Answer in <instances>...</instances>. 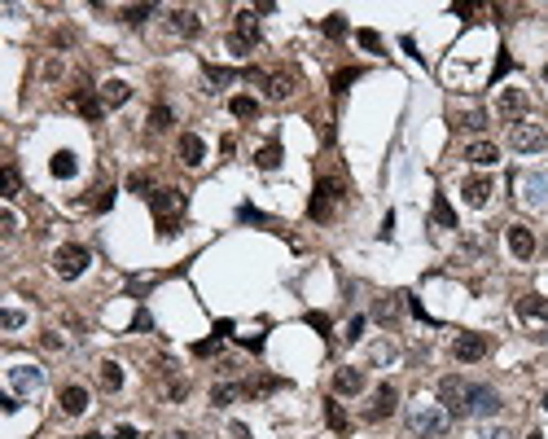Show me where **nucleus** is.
<instances>
[{
  "mask_svg": "<svg viewBox=\"0 0 548 439\" xmlns=\"http://www.w3.org/2000/svg\"><path fill=\"white\" fill-rule=\"evenodd\" d=\"M447 413H443V405H412V413H408V426H412V435H421V439H439L447 431Z\"/></svg>",
  "mask_w": 548,
  "mask_h": 439,
  "instance_id": "obj_1",
  "label": "nucleus"
},
{
  "mask_svg": "<svg viewBox=\"0 0 548 439\" xmlns=\"http://www.w3.org/2000/svg\"><path fill=\"white\" fill-rule=\"evenodd\" d=\"M439 405H443V413L447 418H465L470 413V382L465 378H443V382H439Z\"/></svg>",
  "mask_w": 548,
  "mask_h": 439,
  "instance_id": "obj_2",
  "label": "nucleus"
},
{
  "mask_svg": "<svg viewBox=\"0 0 548 439\" xmlns=\"http://www.w3.org/2000/svg\"><path fill=\"white\" fill-rule=\"evenodd\" d=\"M88 246H79V242H66V246H57V255H53V268H57V277H66V281H75L83 277V268H88Z\"/></svg>",
  "mask_w": 548,
  "mask_h": 439,
  "instance_id": "obj_3",
  "label": "nucleus"
},
{
  "mask_svg": "<svg viewBox=\"0 0 548 439\" xmlns=\"http://www.w3.org/2000/svg\"><path fill=\"white\" fill-rule=\"evenodd\" d=\"M509 145L522 150V154H540V150H548V132L540 123H527V119H522V123L509 127Z\"/></svg>",
  "mask_w": 548,
  "mask_h": 439,
  "instance_id": "obj_4",
  "label": "nucleus"
},
{
  "mask_svg": "<svg viewBox=\"0 0 548 439\" xmlns=\"http://www.w3.org/2000/svg\"><path fill=\"white\" fill-rule=\"evenodd\" d=\"M487 351H492V338H487V334H456V343H452V356L465 360V365L483 360Z\"/></svg>",
  "mask_w": 548,
  "mask_h": 439,
  "instance_id": "obj_5",
  "label": "nucleus"
},
{
  "mask_svg": "<svg viewBox=\"0 0 548 439\" xmlns=\"http://www.w3.org/2000/svg\"><path fill=\"white\" fill-rule=\"evenodd\" d=\"M185 207V194L180 189H154L149 194V211L158 216V224H167V220H176V211Z\"/></svg>",
  "mask_w": 548,
  "mask_h": 439,
  "instance_id": "obj_6",
  "label": "nucleus"
},
{
  "mask_svg": "<svg viewBox=\"0 0 548 439\" xmlns=\"http://www.w3.org/2000/svg\"><path fill=\"white\" fill-rule=\"evenodd\" d=\"M9 387H14L18 396H35V391L44 387V369L40 365H14V369H9Z\"/></svg>",
  "mask_w": 548,
  "mask_h": 439,
  "instance_id": "obj_7",
  "label": "nucleus"
},
{
  "mask_svg": "<svg viewBox=\"0 0 548 439\" xmlns=\"http://www.w3.org/2000/svg\"><path fill=\"white\" fill-rule=\"evenodd\" d=\"M496 114L505 123H522V114H527V88H505L496 101Z\"/></svg>",
  "mask_w": 548,
  "mask_h": 439,
  "instance_id": "obj_8",
  "label": "nucleus"
},
{
  "mask_svg": "<svg viewBox=\"0 0 548 439\" xmlns=\"http://www.w3.org/2000/svg\"><path fill=\"white\" fill-rule=\"evenodd\" d=\"M395 405H399V391L390 387V382H382V387L373 391V405L364 409V418H368V422H386L390 413H395Z\"/></svg>",
  "mask_w": 548,
  "mask_h": 439,
  "instance_id": "obj_9",
  "label": "nucleus"
},
{
  "mask_svg": "<svg viewBox=\"0 0 548 439\" xmlns=\"http://www.w3.org/2000/svg\"><path fill=\"white\" fill-rule=\"evenodd\" d=\"M522 203L535 207V211H544V207H548V172H531V176H522Z\"/></svg>",
  "mask_w": 548,
  "mask_h": 439,
  "instance_id": "obj_10",
  "label": "nucleus"
},
{
  "mask_svg": "<svg viewBox=\"0 0 548 439\" xmlns=\"http://www.w3.org/2000/svg\"><path fill=\"white\" fill-rule=\"evenodd\" d=\"M470 413L474 418H492V413H500V396L483 382H470Z\"/></svg>",
  "mask_w": 548,
  "mask_h": 439,
  "instance_id": "obj_11",
  "label": "nucleus"
},
{
  "mask_svg": "<svg viewBox=\"0 0 548 439\" xmlns=\"http://www.w3.org/2000/svg\"><path fill=\"white\" fill-rule=\"evenodd\" d=\"M70 101H75V110H79L83 119H92V123H97V119L105 114L101 92H92V88H75V92H70Z\"/></svg>",
  "mask_w": 548,
  "mask_h": 439,
  "instance_id": "obj_12",
  "label": "nucleus"
},
{
  "mask_svg": "<svg viewBox=\"0 0 548 439\" xmlns=\"http://www.w3.org/2000/svg\"><path fill=\"white\" fill-rule=\"evenodd\" d=\"M176 150H180V163H185V167H202V163H207V141H202L198 132H185Z\"/></svg>",
  "mask_w": 548,
  "mask_h": 439,
  "instance_id": "obj_13",
  "label": "nucleus"
},
{
  "mask_svg": "<svg viewBox=\"0 0 548 439\" xmlns=\"http://www.w3.org/2000/svg\"><path fill=\"white\" fill-rule=\"evenodd\" d=\"M364 369H355V365H347V369H338L333 374V391H338V396H360L364 391Z\"/></svg>",
  "mask_w": 548,
  "mask_h": 439,
  "instance_id": "obj_14",
  "label": "nucleus"
},
{
  "mask_svg": "<svg viewBox=\"0 0 548 439\" xmlns=\"http://www.w3.org/2000/svg\"><path fill=\"white\" fill-rule=\"evenodd\" d=\"M509 251H514V259H531L535 255V233L527 229V224H509Z\"/></svg>",
  "mask_w": 548,
  "mask_h": 439,
  "instance_id": "obj_15",
  "label": "nucleus"
},
{
  "mask_svg": "<svg viewBox=\"0 0 548 439\" xmlns=\"http://www.w3.org/2000/svg\"><path fill=\"white\" fill-rule=\"evenodd\" d=\"M233 35L246 44V49H255V44H259V18H255V9H242V14H237Z\"/></svg>",
  "mask_w": 548,
  "mask_h": 439,
  "instance_id": "obj_16",
  "label": "nucleus"
},
{
  "mask_svg": "<svg viewBox=\"0 0 548 439\" xmlns=\"http://www.w3.org/2000/svg\"><path fill=\"white\" fill-rule=\"evenodd\" d=\"M62 413H66V418H79V413H88V387H79V382L62 387Z\"/></svg>",
  "mask_w": 548,
  "mask_h": 439,
  "instance_id": "obj_17",
  "label": "nucleus"
},
{
  "mask_svg": "<svg viewBox=\"0 0 548 439\" xmlns=\"http://www.w3.org/2000/svg\"><path fill=\"white\" fill-rule=\"evenodd\" d=\"M465 203L470 207H487V203H492V176H470V181H465Z\"/></svg>",
  "mask_w": 548,
  "mask_h": 439,
  "instance_id": "obj_18",
  "label": "nucleus"
},
{
  "mask_svg": "<svg viewBox=\"0 0 548 439\" xmlns=\"http://www.w3.org/2000/svg\"><path fill=\"white\" fill-rule=\"evenodd\" d=\"M171 31L185 35V40H193V35L202 31V18L193 14V9H171Z\"/></svg>",
  "mask_w": 548,
  "mask_h": 439,
  "instance_id": "obj_19",
  "label": "nucleus"
},
{
  "mask_svg": "<svg viewBox=\"0 0 548 439\" xmlns=\"http://www.w3.org/2000/svg\"><path fill=\"white\" fill-rule=\"evenodd\" d=\"M465 159L474 163V167H496V163H500V150L492 145V141H474V145L465 150Z\"/></svg>",
  "mask_w": 548,
  "mask_h": 439,
  "instance_id": "obj_20",
  "label": "nucleus"
},
{
  "mask_svg": "<svg viewBox=\"0 0 548 439\" xmlns=\"http://www.w3.org/2000/svg\"><path fill=\"white\" fill-rule=\"evenodd\" d=\"M518 316H522V321H548V299H544V294H527V299H518Z\"/></svg>",
  "mask_w": 548,
  "mask_h": 439,
  "instance_id": "obj_21",
  "label": "nucleus"
},
{
  "mask_svg": "<svg viewBox=\"0 0 548 439\" xmlns=\"http://www.w3.org/2000/svg\"><path fill=\"white\" fill-rule=\"evenodd\" d=\"M97 92H101L105 105H127V97H132V84H127V79H105Z\"/></svg>",
  "mask_w": 548,
  "mask_h": 439,
  "instance_id": "obj_22",
  "label": "nucleus"
},
{
  "mask_svg": "<svg viewBox=\"0 0 548 439\" xmlns=\"http://www.w3.org/2000/svg\"><path fill=\"white\" fill-rule=\"evenodd\" d=\"M49 172L57 176V181H70V176L79 172V159H75V154H70V150H57L53 159H49Z\"/></svg>",
  "mask_w": 548,
  "mask_h": 439,
  "instance_id": "obj_23",
  "label": "nucleus"
},
{
  "mask_svg": "<svg viewBox=\"0 0 548 439\" xmlns=\"http://www.w3.org/2000/svg\"><path fill=\"white\" fill-rule=\"evenodd\" d=\"M430 220L439 224V229H456V211H452V203L443 194H434V203H430Z\"/></svg>",
  "mask_w": 548,
  "mask_h": 439,
  "instance_id": "obj_24",
  "label": "nucleus"
},
{
  "mask_svg": "<svg viewBox=\"0 0 548 439\" xmlns=\"http://www.w3.org/2000/svg\"><path fill=\"white\" fill-rule=\"evenodd\" d=\"M264 84H268V97H272V101H285V97L294 92V79L285 75V70H277V75H268Z\"/></svg>",
  "mask_w": 548,
  "mask_h": 439,
  "instance_id": "obj_25",
  "label": "nucleus"
},
{
  "mask_svg": "<svg viewBox=\"0 0 548 439\" xmlns=\"http://www.w3.org/2000/svg\"><path fill=\"white\" fill-rule=\"evenodd\" d=\"M281 159H285V154H281L277 141H272V145H264V150L255 154V167H259V172H277V167H281Z\"/></svg>",
  "mask_w": 548,
  "mask_h": 439,
  "instance_id": "obj_26",
  "label": "nucleus"
},
{
  "mask_svg": "<svg viewBox=\"0 0 548 439\" xmlns=\"http://www.w3.org/2000/svg\"><path fill=\"white\" fill-rule=\"evenodd\" d=\"M101 387H105V391H118V387H123V365H118V360H105V365H101Z\"/></svg>",
  "mask_w": 548,
  "mask_h": 439,
  "instance_id": "obj_27",
  "label": "nucleus"
},
{
  "mask_svg": "<svg viewBox=\"0 0 548 439\" xmlns=\"http://www.w3.org/2000/svg\"><path fill=\"white\" fill-rule=\"evenodd\" d=\"M277 387H281V378H250V382H242V396H268Z\"/></svg>",
  "mask_w": 548,
  "mask_h": 439,
  "instance_id": "obj_28",
  "label": "nucleus"
},
{
  "mask_svg": "<svg viewBox=\"0 0 548 439\" xmlns=\"http://www.w3.org/2000/svg\"><path fill=\"white\" fill-rule=\"evenodd\" d=\"M325 422H329L338 435H347V413H342L338 400H325Z\"/></svg>",
  "mask_w": 548,
  "mask_h": 439,
  "instance_id": "obj_29",
  "label": "nucleus"
},
{
  "mask_svg": "<svg viewBox=\"0 0 548 439\" xmlns=\"http://www.w3.org/2000/svg\"><path fill=\"white\" fill-rule=\"evenodd\" d=\"M229 110H233V119H255V114H259V101H255V97H233Z\"/></svg>",
  "mask_w": 548,
  "mask_h": 439,
  "instance_id": "obj_30",
  "label": "nucleus"
},
{
  "mask_svg": "<svg viewBox=\"0 0 548 439\" xmlns=\"http://www.w3.org/2000/svg\"><path fill=\"white\" fill-rule=\"evenodd\" d=\"M154 18V5H127L123 9V22L127 27H140V22H149Z\"/></svg>",
  "mask_w": 548,
  "mask_h": 439,
  "instance_id": "obj_31",
  "label": "nucleus"
},
{
  "mask_svg": "<svg viewBox=\"0 0 548 439\" xmlns=\"http://www.w3.org/2000/svg\"><path fill=\"white\" fill-rule=\"evenodd\" d=\"M207 79H211L215 88H229L233 79H237V70H229V66H211V62H207Z\"/></svg>",
  "mask_w": 548,
  "mask_h": 439,
  "instance_id": "obj_32",
  "label": "nucleus"
},
{
  "mask_svg": "<svg viewBox=\"0 0 548 439\" xmlns=\"http://www.w3.org/2000/svg\"><path fill=\"white\" fill-rule=\"evenodd\" d=\"M127 194L149 198V194H154V189H149V176H145V172H132V176H127Z\"/></svg>",
  "mask_w": 548,
  "mask_h": 439,
  "instance_id": "obj_33",
  "label": "nucleus"
},
{
  "mask_svg": "<svg viewBox=\"0 0 548 439\" xmlns=\"http://www.w3.org/2000/svg\"><path fill=\"white\" fill-rule=\"evenodd\" d=\"M373 316H377L382 325H395V316H399V303H395V299H382V303L373 307Z\"/></svg>",
  "mask_w": 548,
  "mask_h": 439,
  "instance_id": "obj_34",
  "label": "nucleus"
},
{
  "mask_svg": "<svg viewBox=\"0 0 548 439\" xmlns=\"http://www.w3.org/2000/svg\"><path fill=\"white\" fill-rule=\"evenodd\" d=\"M149 127H154V132H167V127H171V105H154Z\"/></svg>",
  "mask_w": 548,
  "mask_h": 439,
  "instance_id": "obj_35",
  "label": "nucleus"
},
{
  "mask_svg": "<svg viewBox=\"0 0 548 439\" xmlns=\"http://www.w3.org/2000/svg\"><path fill=\"white\" fill-rule=\"evenodd\" d=\"M355 79H360V70H355V66H347V70H338V75H333V92H338V97H342V92H347V88L355 84Z\"/></svg>",
  "mask_w": 548,
  "mask_h": 439,
  "instance_id": "obj_36",
  "label": "nucleus"
},
{
  "mask_svg": "<svg viewBox=\"0 0 548 439\" xmlns=\"http://www.w3.org/2000/svg\"><path fill=\"white\" fill-rule=\"evenodd\" d=\"M0 185H5V198H18V167H14V163H5V172H0Z\"/></svg>",
  "mask_w": 548,
  "mask_h": 439,
  "instance_id": "obj_37",
  "label": "nucleus"
},
{
  "mask_svg": "<svg viewBox=\"0 0 548 439\" xmlns=\"http://www.w3.org/2000/svg\"><path fill=\"white\" fill-rule=\"evenodd\" d=\"M325 35H329V40H342V35H347V18H342V14H329V18H325Z\"/></svg>",
  "mask_w": 548,
  "mask_h": 439,
  "instance_id": "obj_38",
  "label": "nucleus"
},
{
  "mask_svg": "<svg viewBox=\"0 0 548 439\" xmlns=\"http://www.w3.org/2000/svg\"><path fill=\"white\" fill-rule=\"evenodd\" d=\"M237 220H242V224H268V216H264L259 207H250V203L237 207Z\"/></svg>",
  "mask_w": 548,
  "mask_h": 439,
  "instance_id": "obj_39",
  "label": "nucleus"
},
{
  "mask_svg": "<svg viewBox=\"0 0 548 439\" xmlns=\"http://www.w3.org/2000/svg\"><path fill=\"white\" fill-rule=\"evenodd\" d=\"M237 396H242V387H215L211 391V405H233Z\"/></svg>",
  "mask_w": 548,
  "mask_h": 439,
  "instance_id": "obj_40",
  "label": "nucleus"
},
{
  "mask_svg": "<svg viewBox=\"0 0 548 439\" xmlns=\"http://www.w3.org/2000/svg\"><path fill=\"white\" fill-rule=\"evenodd\" d=\"M0 325H5V329H22V325H27V316H22L18 307H5V312H0Z\"/></svg>",
  "mask_w": 548,
  "mask_h": 439,
  "instance_id": "obj_41",
  "label": "nucleus"
},
{
  "mask_svg": "<svg viewBox=\"0 0 548 439\" xmlns=\"http://www.w3.org/2000/svg\"><path fill=\"white\" fill-rule=\"evenodd\" d=\"M509 70H514V57H509V53H500V57H496V70H492V84H500V79H505Z\"/></svg>",
  "mask_w": 548,
  "mask_h": 439,
  "instance_id": "obj_42",
  "label": "nucleus"
},
{
  "mask_svg": "<svg viewBox=\"0 0 548 439\" xmlns=\"http://www.w3.org/2000/svg\"><path fill=\"white\" fill-rule=\"evenodd\" d=\"M461 127H470V132H483V127H487V114H483V110H470L465 119H461Z\"/></svg>",
  "mask_w": 548,
  "mask_h": 439,
  "instance_id": "obj_43",
  "label": "nucleus"
},
{
  "mask_svg": "<svg viewBox=\"0 0 548 439\" xmlns=\"http://www.w3.org/2000/svg\"><path fill=\"white\" fill-rule=\"evenodd\" d=\"M307 325H312L316 334H329V329H333V321H329L325 312H307Z\"/></svg>",
  "mask_w": 548,
  "mask_h": 439,
  "instance_id": "obj_44",
  "label": "nucleus"
},
{
  "mask_svg": "<svg viewBox=\"0 0 548 439\" xmlns=\"http://www.w3.org/2000/svg\"><path fill=\"white\" fill-rule=\"evenodd\" d=\"M355 40H360L364 49H373V53L382 49V35H377V31H368V27H364V31H355Z\"/></svg>",
  "mask_w": 548,
  "mask_h": 439,
  "instance_id": "obj_45",
  "label": "nucleus"
},
{
  "mask_svg": "<svg viewBox=\"0 0 548 439\" xmlns=\"http://www.w3.org/2000/svg\"><path fill=\"white\" fill-rule=\"evenodd\" d=\"M0 233H5V237H14V233H18V216H14L9 207L0 211Z\"/></svg>",
  "mask_w": 548,
  "mask_h": 439,
  "instance_id": "obj_46",
  "label": "nucleus"
},
{
  "mask_svg": "<svg viewBox=\"0 0 548 439\" xmlns=\"http://www.w3.org/2000/svg\"><path fill=\"white\" fill-rule=\"evenodd\" d=\"M347 343H360L364 338V316H351V325H347V334H342Z\"/></svg>",
  "mask_w": 548,
  "mask_h": 439,
  "instance_id": "obj_47",
  "label": "nucleus"
},
{
  "mask_svg": "<svg viewBox=\"0 0 548 439\" xmlns=\"http://www.w3.org/2000/svg\"><path fill=\"white\" fill-rule=\"evenodd\" d=\"M154 290V277H132L127 281V294H149Z\"/></svg>",
  "mask_w": 548,
  "mask_h": 439,
  "instance_id": "obj_48",
  "label": "nucleus"
},
{
  "mask_svg": "<svg viewBox=\"0 0 548 439\" xmlns=\"http://www.w3.org/2000/svg\"><path fill=\"white\" fill-rule=\"evenodd\" d=\"M132 329H136V334H140V329H154V316L145 312V307H140V312H136V321H132Z\"/></svg>",
  "mask_w": 548,
  "mask_h": 439,
  "instance_id": "obj_49",
  "label": "nucleus"
},
{
  "mask_svg": "<svg viewBox=\"0 0 548 439\" xmlns=\"http://www.w3.org/2000/svg\"><path fill=\"white\" fill-rule=\"evenodd\" d=\"M478 439H509V431H505V426H483Z\"/></svg>",
  "mask_w": 548,
  "mask_h": 439,
  "instance_id": "obj_50",
  "label": "nucleus"
},
{
  "mask_svg": "<svg viewBox=\"0 0 548 439\" xmlns=\"http://www.w3.org/2000/svg\"><path fill=\"white\" fill-rule=\"evenodd\" d=\"M114 207V189H101L97 194V211H110Z\"/></svg>",
  "mask_w": 548,
  "mask_h": 439,
  "instance_id": "obj_51",
  "label": "nucleus"
},
{
  "mask_svg": "<svg viewBox=\"0 0 548 439\" xmlns=\"http://www.w3.org/2000/svg\"><path fill=\"white\" fill-rule=\"evenodd\" d=\"M167 391H171V400H185V396H189V382H180V378H171V387H167Z\"/></svg>",
  "mask_w": 548,
  "mask_h": 439,
  "instance_id": "obj_52",
  "label": "nucleus"
},
{
  "mask_svg": "<svg viewBox=\"0 0 548 439\" xmlns=\"http://www.w3.org/2000/svg\"><path fill=\"white\" fill-rule=\"evenodd\" d=\"M220 347V338H207V343H193V351L198 356H211V351H215Z\"/></svg>",
  "mask_w": 548,
  "mask_h": 439,
  "instance_id": "obj_53",
  "label": "nucleus"
},
{
  "mask_svg": "<svg viewBox=\"0 0 548 439\" xmlns=\"http://www.w3.org/2000/svg\"><path fill=\"white\" fill-rule=\"evenodd\" d=\"M395 233V211H386V220H382V237Z\"/></svg>",
  "mask_w": 548,
  "mask_h": 439,
  "instance_id": "obj_54",
  "label": "nucleus"
},
{
  "mask_svg": "<svg viewBox=\"0 0 548 439\" xmlns=\"http://www.w3.org/2000/svg\"><path fill=\"white\" fill-rule=\"evenodd\" d=\"M40 343H44V347H49V351H62V338H57V334H44Z\"/></svg>",
  "mask_w": 548,
  "mask_h": 439,
  "instance_id": "obj_55",
  "label": "nucleus"
},
{
  "mask_svg": "<svg viewBox=\"0 0 548 439\" xmlns=\"http://www.w3.org/2000/svg\"><path fill=\"white\" fill-rule=\"evenodd\" d=\"M0 405H5V413H18V409H22V400H18V396H5Z\"/></svg>",
  "mask_w": 548,
  "mask_h": 439,
  "instance_id": "obj_56",
  "label": "nucleus"
},
{
  "mask_svg": "<svg viewBox=\"0 0 548 439\" xmlns=\"http://www.w3.org/2000/svg\"><path fill=\"white\" fill-rule=\"evenodd\" d=\"M233 334V321H215V338H229Z\"/></svg>",
  "mask_w": 548,
  "mask_h": 439,
  "instance_id": "obj_57",
  "label": "nucleus"
},
{
  "mask_svg": "<svg viewBox=\"0 0 548 439\" xmlns=\"http://www.w3.org/2000/svg\"><path fill=\"white\" fill-rule=\"evenodd\" d=\"M114 439H136V426H118V431H114Z\"/></svg>",
  "mask_w": 548,
  "mask_h": 439,
  "instance_id": "obj_58",
  "label": "nucleus"
},
{
  "mask_svg": "<svg viewBox=\"0 0 548 439\" xmlns=\"http://www.w3.org/2000/svg\"><path fill=\"white\" fill-rule=\"evenodd\" d=\"M233 439H250V431H246L242 422H233Z\"/></svg>",
  "mask_w": 548,
  "mask_h": 439,
  "instance_id": "obj_59",
  "label": "nucleus"
},
{
  "mask_svg": "<svg viewBox=\"0 0 548 439\" xmlns=\"http://www.w3.org/2000/svg\"><path fill=\"white\" fill-rule=\"evenodd\" d=\"M162 439H189V435H185V431H167Z\"/></svg>",
  "mask_w": 548,
  "mask_h": 439,
  "instance_id": "obj_60",
  "label": "nucleus"
},
{
  "mask_svg": "<svg viewBox=\"0 0 548 439\" xmlns=\"http://www.w3.org/2000/svg\"><path fill=\"white\" fill-rule=\"evenodd\" d=\"M79 439H105V435H97V431H92V435H79Z\"/></svg>",
  "mask_w": 548,
  "mask_h": 439,
  "instance_id": "obj_61",
  "label": "nucleus"
},
{
  "mask_svg": "<svg viewBox=\"0 0 548 439\" xmlns=\"http://www.w3.org/2000/svg\"><path fill=\"white\" fill-rule=\"evenodd\" d=\"M535 338H540V343H548V329H544V334H535Z\"/></svg>",
  "mask_w": 548,
  "mask_h": 439,
  "instance_id": "obj_62",
  "label": "nucleus"
},
{
  "mask_svg": "<svg viewBox=\"0 0 548 439\" xmlns=\"http://www.w3.org/2000/svg\"><path fill=\"white\" fill-rule=\"evenodd\" d=\"M531 439H544V435H540V431H535V435H531Z\"/></svg>",
  "mask_w": 548,
  "mask_h": 439,
  "instance_id": "obj_63",
  "label": "nucleus"
},
{
  "mask_svg": "<svg viewBox=\"0 0 548 439\" xmlns=\"http://www.w3.org/2000/svg\"><path fill=\"white\" fill-rule=\"evenodd\" d=\"M544 79H548V66H544Z\"/></svg>",
  "mask_w": 548,
  "mask_h": 439,
  "instance_id": "obj_64",
  "label": "nucleus"
}]
</instances>
